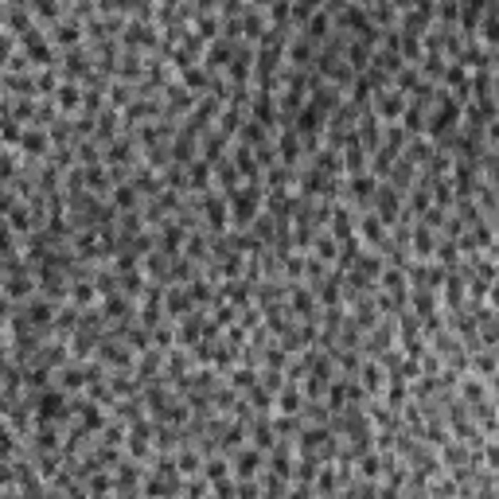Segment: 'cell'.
I'll return each instance as SVG.
<instances>
[{"mask_svg": "<svg viewBox=\"0 0 499 499\" xmlns=\"http://www.w3.org/2000/svg\"><path fill=\"white\" fill-rule=\"evenodd\" d=\"M71 413V406H66V394L59 386H47V390H39L36 394V421H59V418H66Z\"/></svg>", "mask_w": 499, "mask_h": 499, "instance_id": "6da1fadb", "label": "cell"}, {"mask_svg": "<svg viewBox=\"0 0 499 499\" xmlns=\"http://www.w3.org/2000/svg\"><path fill=\"white\" fill-rule=\"evenodd\" d=\"M227 74L235 86H250V74H254V47L250 43H235V55L227 63Z\"/></svg>", "mask_w": 499, "mask_h": 499, "instance_id": "7a4b0ae2", "label": "cell"}, {"mask_svg": "<svg viewBox=\"0 0 499 499\" xmlns=\"http://www.w3.org/2000/svg\"><path fill=\"white\" fill-rule=\"evenodd\" d=\"M402 110H406V94H398V90H382L379 98H374V118L379 121H386V125H394V121H402Z\"/></svg>", "mask_w": 499, "mask_h": 499, "instance_id": "3957f363", "label": "cell"}, {"mask_svg": "<svg viewBox=\"0 0 499 499\" xmlns=\"http://www.w3.org/2000/svg\"><path fill=\"white\" fill-rule=\"evenodd\" d=\"M203 211H207V227L222 235V230H227V219H230V211H227V195L203 191Z\"/></svg>", "mask_w": 499, "mask_h": 499, "instance_id": "277c9868", "label": "cell"}, {"mask_svg": "<svg viewBox=\"0 0 499 499\" xmlns=\"http://www.w3.org/2000/svg\"><path fill=\"white\" fill-rule=\"evenodd\" d=\"M289 309L301 316L304 324H312V328H316V297L304 285H289Z\"/></svg>", "mask_w": 499, "mask_h": 499, "instance_id": "5b68a950", "label": "cell"}, {"mask_svg": "<svg viewBox=\"0 0 499 499\" xmlns=\"http://www.w3.org/2000/svg\"><path fill=\"white\" fill-rule=\"evenodd\" d=\"M20 312L28 316V324H31V328H47V324H55V304H51V301H43L39 293L31 297V301L24 304Z\"/></svg>", "mask_w": 499, "mask_h": 499, "instance_id": "8992f818", "label": "cell"}, {"mask_svg": "<svg viewBox=\"0 0 499 499\" xmlns=\"http://www.w3.org/2000/svg\"><path fill=\"white\" fill-rule=\"evenodd\" d=\"M164 312H168V316H180V320L191 312V297H187L184 285H164Z\"/></svg>", "mask_w": 499, "mask_h": 499, "instance_id": "52a82bcc", "label": "cell"}, {"mask_svg": "<svg viewBox=\"0 0 499 499\" xmlns=\"http://www.w3.org/2000/svg\"><path fill=\"white\" fill-rule=\"evenodd\" d=\"M55 106H59V110L63 113H74V110H82V86H78V82H59V90H55Z\"/></svg>", "mask_w": 499, "mask_h": 499, "instance_id": "ba28073f", "label": "cell"}, {"mask_svg": "<svg viewBox=\"0 0 499 499\" xmlns=\"http://www.w3.org/2000/svg\"><path fill=\"white\" fill-rule=\"evenodd\" d=\"M277 153H281V160H285L289 168H293V164L304 156V140L297 137L293 129H281V137H277Z\"/></svg>", "mask_w": 499, "mask_h": 499, "instance_id": "9c48e42d", "label": "cell"}, {"mask_svg": "<svg viewBox=\"0 0 499 499\" xmlns=\"http://www.w3.org/2000/svg\"><path fill=\"white\" fill-rule=\"evenodd\" d=\"M98 355H102V363H113V367H121V371L133 363V351L121 347L118 339H98Z\"/></svg>", "mask_w": 499, "mask_h": 499, "instance_id": "30bf717a", "label": "cell"}, {"mask_svg": "<svg viewBox=\"0 0 499 499\" xmlns=\"http://www.w3.org/2000/svg\"><path fill=\"white\" fill-rule=\"evenodd\" d=\"M262 472V448H242L235 456V476L238 480H254Z\"/></svg>", "mask_w": 499, "mask_h": 499, "instance_id": "8fae6325", "label": "cell"}, {"mask_svg": "<svg viewBox=\"0 0 499 499\" xmlns=\"http://www.w3.org/2000/svg\"><path fill=\"white\" fill-rule=\"evenodd\" d=\"M4 297L8 301H31L36 297V281H31V273H16V277L4 281Z\"/></svg>", "mask_w": 499, "mask_h": 499, "instance_id": "7c38bea8", "label": "cell"}, {"mask_svg": "<svg viewBox=\"0 0 499 499\" xmlns=\"http://www.w3.org/2000/svg\"><path fill=\"white\" fill-rule=\"evenodd\" d=\"M66 297H71V304H74V309H82V312H86L90 304L98 301V289H94V281H71V285H66Z\"/></svg>", "mask_w": 499, "mask_h": 499, "instance_id": "4fadbf2b", "label": "cell"}, {"mask_svg": "<svg viewBox=\"0 0 499 499\" xmlns=\"http://www.w3.org/2000/svg\"><path fill=\"white\" fill-rule=\"evenodd\" d=\"M410 242H413V250H418V257H426V262L437 254V238H433V230L421 227V222H413V227H410Z\"/></svg>", "mask_w": 499, "mask_h": 499, "instance_id": "5bb4252c", "label": "cell"}, {"mask_svg": "<svg viewBox=\"0 0 499 499\" xmlns=\"http://www.w3.org/2000/svg\"><path fill=\"white\" fill-rule=\"evenodd\" d=\"M20 148H24V153H31V156H47V153H51V137H47V129H24Z\"/></svg>", "mask_w": 499, "mask_h": 499, "instance_id": "9a60e30c", "label": "cell"}, {"mask_svg": "<svg viewBox=\"0 0 499 499\" xmlns=\"http://www.w3.org/2000/svg\"><path fill=\"white\" fill-rule=\"evenodd\" d=\"M277 406H281V413H301L304 410V390L297 386V382H285V386L277 390Z\"/></svg>", "mask_w": 499, "mask_h": 499, "instance_id": "2e32d148", "label": "cell"}, {"mask_svg": "<svg viewBox=\"0 0 499 499\" xmlns=\"http://www.w3.org/2000/svg\"><path fill=\"white\" fill-rule=\"evenodd\" d=\"M51 39H55L59 47H66V51H71V47H78V39H82V28H78L74 20H66V24L59 20V24L51 28Z\"/></svg>", "mask_w": 499, "mask_h": 499, "instance_id": "e0dca14e", "label": "cell"}, {"mask_svg": "<svg viewBox=\"0 0 499 499\" xmlns=\"http://www.w3.org/2000/svg\"><path fill=\"white\" fill-rule=\"evenodd\" d=\"M359 374H363V390H371V394H379V390L386 386V371H382L379 359H374V363H363Z\"/></svg>", "mask_w": 499, "mask_h": 499, "instance_id": "ac0fdd59", "label": "cell"}, {"mask_svg": "<svg viewBox=\"0 0 499 499\" xmlns=\"http://www.w3.org/2000/svg\"><path fill=\"white\" fill-rule=\"evenodd\" d=\"M110 207L113 211H137V191H133V184H113Z\"/></svg>", "mask_w": 499, "mask_h": 499, "instance_id": "d6986e66", "label": "cell"}, {"mask_svg": "<svg viewBox=\"0 0 499 499\" xmlns=\"http://www.w3.org/2000/svg\"><path fill=\"white\" fill-rule=\"evenodd\" d=\"M187 184H191V187H199V191L211 187V164L191 160V164H187Z\"/></svg>", "mask_w": 499, "mask_h": 499, "instance_id": "ffe728a7", "label": "cell"}, {"mask_svg": "<svg viewBox=\"0 0 499 499\" xmlns=\"http://www.w3.org/2000/svg\"><path fill=\"white\" fill-rule=\"evenodd\" d=\"M129 312H133L129 297H121V293L106 297V316H110V320H129Z\"/></svg>", "mask_w": 499, "mask_h": 499, "instance_id": "44dd1931", "label": "cell"}, {"mask_svg": "<svg viewBox=\"0 0 499 499\" xmlns=\"http://www.w3.org/2000/svg\"><path fill=\"white\" fill-rule=\"evenodd\" d=\"M78 418H82V429H102L106 426V413L98 410L94 402H78Z\"/></svg>", "mask_w": 499, "mask_h": 499, "instance_id": "7402d4cb", "label": "cell"}, {"mask_svg": "<svg viewBox=\"0 0 499 499\" xmlns=\"http://www.w3.org/2000/svg\"><path fill=\"white\" fill-rule=\"evenodd\" d=\"M59 374H63V379H59V390H63V394H66V390L86 386V367H63Z\"/></svg>", "mask_w": 499, "mask_h": 499, "instance_id": "603a6c76", "label": "cell"}, {"mask_svg": "<svg viewBox=\"0 0 499 499\" xmlns=\"http://www.w3.org/2000/svg\"><path fill=\"white\" fill-rule=\"evenodd\" d=\"M316 472H320V456H316V453H309V456L297 461V480H301V484H312Z\"/></svg>", "mask_w": 499, "mask_h": 499, "instance_id": "cb8c5ba5", "label": "cell"}, {"mask_svg": "<svg viewBox=\"0 0 499 499\" xmlns=\"http://www.w3.org/2000/svg\"><path fill=\"white\" fill-rule=\"evenodd\" d=\"M254 421V448H273V426L265 418H250Z\"/></svg>", "mask_w": 499, "mask_h": 499, "instance_id": "d4e9b609", "label": "cell"}, {"mask_svg": "<svg viewBox=\"0 0 499 499\" xmlns=\"http://www.w3.org/2000/svg\"><path fill=\"white\" fill-rule=\"evenodd\" d=\"M203 472H207V480H215V484H219V480H227L230 476V464H227V456H211V461L203 464Z\"/></svg>", "mask_w": 499, "mask_h": 499, "instance_id": "484cf974", "label": "cell"}, {"mask_svg": "<svg viewBox=\"0 0 499 499\" xmlns=\"http://www.w3.org/2000/svg\"><path fill=\"white\" fill-rule=\"evenodd\" d=\"M20 137H24V129H20V121L16 118H0V140H8V145H20Z\"/></svg>", "mask_w": 499, "mask_h": 499, "instance_id": "4316f807", "label": "cell"}, {"mask_svg": "<svg viewBox=\"0 0 499 499\" xmlns=\"http://www.w3.org/2000/svg\"><path fill=\"white\" fill-rule=\"evenodd\" d=\"M359 472H363V480H374L382 472V456L379 453H363L359 456Z\"/></svg>", "mask_w": 499, "mask_h": 499, "instance_id": "83f0119b", "label": "cell"}, {"mask_svg": "<svg viewBox=\"0 0 499 499\" xmlns=\"http://www.w3.org/2000/svg\"><path fill=\"white\" fill-rule=\"evenodd\" d=\"M12 453H16V433L8 421H0V461H8Z\"/></svg>", "mask_w": 499, "mask_h": 499, "instance_id": "f1b7e54d", "label": "cell"}, {"mask_svg": "<svg viewBox=\"0 0 499 499\" xmlns=\"http://www.w3.org/2000/svg\"><path fill=\"white\" fill-rule=\"evenodd\" d=\"M59 82H63V78H59V74L51 71V66L36 74V90H43V94H55V90H59Z\"/></svg>", "mask_w": 499, "mask_h": 499, "instance_id": "f546056e", "label": "cell"}, {"mask_svg": "<svg viewBox=\"0 0 499 499\" xmlns=\"http://www.w3.org/2000/svg\"><path fill=\"white\" fill-rule=\"evenodd\" d=\"M273 235H277L273 215H257V219H254V238H257V242H265V238H273Z\"/></svg>", "mask_w": 499, "mask_h": 499, "instance_id": "4dcf8cb0", "label": "cell"}, {"mask_svg": "<svg viewBox=\"0 0 499 499\" xmlns=\"http://www.w3.org/2000/svg\"><path fill=\"white\" fill-rule=\"evenodd\" d=\"M230 382H235L238 390H250L257 382V371L254 367H235V371H230Z\"/></svg>", "mask_w": 499, "mask_h": 499, "instance_id": "1f68e13d", "label": "cell"}, {"mask_svg": "<svg viewBox=\"0 0 499 499\" xmlns=\"http://www.w3.org/2000/svg\"><path fill=\"white\" fill-rule=\"evenodd\" d=\"M235 312H238L235 304H227V301L219 304V301H215V328H230V324H235Z\"/></svg>", "mask_w": 499, "mask_h": 499, "instance_id": "d6a6232c", "label": "cell"}, {"mask_svg": "<svg viewBox=\"0 0 499 499\" xmlns=\"http://www.w3.org/2000/svg\"><path fill=\"white\" fill-rule=\"evenodd\" d=\"M180 472H184V476H195L199 472V453L195 448H187V453L180 456Z\"/></svg>", "mask_w": 499, "mask_h": 499, "instance_id": "836d02e7", "label": "cell"}, {"mask_svg": "<svg viewBox=\"0 0 499 499\" xmlns=\"http://www.w3.org/2000/svg\"><path fill=\"white\" fill-rule=\"evenodd\" d=\"M285 273L297 281V277L304 273V257H301V254H285Z\"/></svg>", "mask_w": 499, "mask_h": 499, "instance_id": "e575fe53", "label": "cell"}, {"mask_svg": "<svg viewBox=\"0 0 499 499\" xmlns=\"http://www.w3.org/2000/svg\"><path fill=\"white\" fill-rule=\"evenodd\" d=\"M187 297L191 301H211V285H207V281H191V289H187Z\"/></svg>", "mask_w": 499, "mask_h": 499, "instance_id": "d590c367", "label": "cell"}, {"mask_svg": "<svg viewBox=\"0 0 499 499\" xmlns=\"http://www.w3.org/2000/svg\"><path fill=\"white\" fill-rule=\"evenodd\" d=\"M16 250H12V227L8 222H0V257H12Z\"/></svg>", "mask_w": 499, "mask_h": 499, "instance_id": "8d00e7d4", "label": "cell"}, {"mask_svg": "<svg viewBox=\"0 0 499 499\" xmlns=\"http://www.w3.org/2000/svg\"><path fill=\"white\" fill-rule=\"evenodd\" d=\"M316 488H320V492H324V495H328V492H331V488H336V472H331V468H324V472H316Z\"/></svg>", "mask_w": 499, "mask_h": 499, "instance_id": "74e56055", "label": "cell"}, {"mask_svg": "<svg viewBox=\"0 0 499 499\" xmlns=\"http://www.w3.org/2000/svg\"><path fill=\"white\" fill-rule=\"evenodd\" d=\"M90 492L110 495V476H106V472H94V480H90Z\"/></svg>", "mask_w": 499, "mask_h": 499, "instance_id": "f35d334b", "label": "cell"}, {"mask_svg": "<svg viewBox=\"0 0 499 499\" xmlns=\"http://www.w3.org/2000/svg\"><path fill=\"white\" fill-rule=\"evenodd\" d=\"M16 207V191H0V215H12Z\"/></svg>", "mask_w": 499, "mask_h": 499, "instance_id": "ab89813d", "label": "cell"}, {"mask_svg": "<svg viewBox=\"0 0 499 499\" xmlns=\"http://www.w3.org/2000/svg\"><path fill=\"white\" fill-rule=\"evenodd\" d=\"M110 94H113V106H121V102L129 106V86H121V82H118V86H113Z\"/></svg>", "mask_w": 499, "mask_h": 499, "instance_id": "60d3db41", "label": "cell"}]
</instances>
